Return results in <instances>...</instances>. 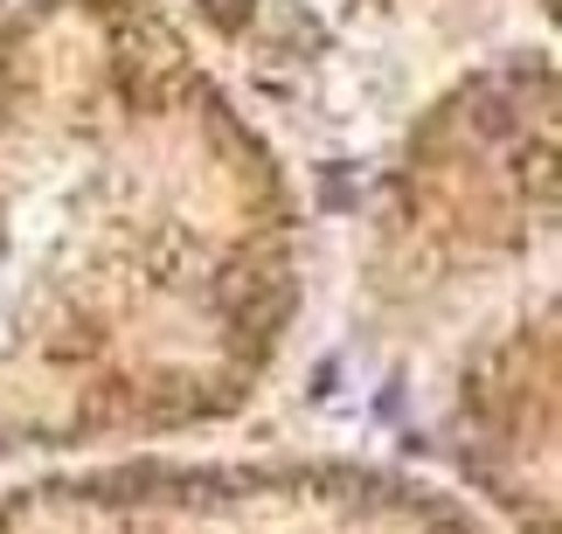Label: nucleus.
I'll list each match as a JSON object with an SVG mask.
<instances>
[{
	"label": "nucleus",
	"mask_w": 562,
	"mask_h": 534,
	"mask_svg": "<svg viewBox=\"0 0 562 534\" xmlns=\"http://www.w3.org/2000/svg\"><path fill=\"white\" fill-rule=\"evenodd\" d=\"M0 534H480L445 500L355 473H125L0 507Z\"/></svg>",
	"instance_id": "1"
}]
</instances>
